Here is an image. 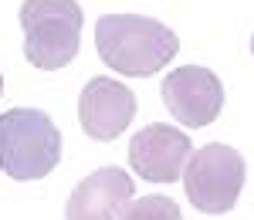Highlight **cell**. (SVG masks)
I'll list each match as a JSON object with an SVG mask.
<instances>
[{"label": "cell", "instance_id": "6da1fadb", "mask_svg": "<svg viewBox=\"0 0 254 220\" xmlns=\"http://www.w3.org/2000/svg\"><path fill=\"white\" fill-rule=\"evenodd\" d=\"M95 51L112 71L146 78L163 71L180 51V38L166 24L139 14H105L95 24Z\"/></svg>", "mask_w": 254, "mask_h": 220}, {"label": "cell", "instance_id": "7a4b0ae2", "mask_svg": "<svg viewBox=\"0 0 254 220\" xmlns=\"http://www.w3.org/2000/svg\"><path fill=\"white\" fill-rule=\"evenodd\" d=\"M61 163V132L41 109L0 115V169L10 180H44Z\"/></svg>", "mask_w": 254, "mask_h": 220}, {"label": "cell", "instance_id": "3957f363", "mask_svg": "<svg viewBox=\"0 0 254 220\" xmlns=\"http://www.w3.org/2000/svg\"><path fill=\"white\" fill-rule=\"evenodd\" d=\"M24 58L41 71L71 64L81 41V7L75 0H24Z\"/></svg>", "mask_w": 254, "mask_h": 220}, {"label": "cell", "instance_id": "277c9868", "mask_svg": "<svg viewBox=\"0 0 254 220\" xmlns=\"http://www.w3.org/2000/svg\"><path fill=\"white\" fill-rule=\"evenodd\" d=\"M244 176H248L244 156L224 142H210L190 153L183 166V190L200 214H227L234 210L244 190Z\"/></svg>", "mask_w": 254, "mask_h": 220}, {"label": "cell", "instance_id": "5b68a950", "mask_svg": "<svg viewBox=\"0 0 254 220\" xmlns=\"http://www.w3.org/2000/svg\"><path fill=\"white\" fill-rule=\"evenodd\" d=\"M163 102L170 109L180 125H190V129H203L220 115L224 109V85L210 68H176L166 75L163 81Z\"/></svg>", "mask_w": 254, "mask_h": 220}, {"label": "cell", "instance_id": "8992f818", "mask_svg": "<svg viewBox=\"0 0 254 220\" xmlns=\"http://www.w3.org/2000/svg\"><path fill=\"white\" fill-rule=\"evenodd\" d=\"M132 115H136V95L129 85L105 75L85 81L78 99V122L85 136H92L95 142H112L129 129Z\"/></svg>", "mask_w": 254, "mask_h": 220}, {"label": "cell", "instance_id": "52a82bcc", "mask_svg": "<svg viewBox=\"0 0 254 220\" xmlns=\"http://www.w3.org/2000/svg\"><path fill=\"white\" fill-rule=\"evenodd\" d=\"M190 160V136L166 122H153L139 129L129 142V163L139 180L173 183L183 176V166Z\"/></svg>", "mask_w": 254, "mask_h": 220}, {"label": "cell", "instance_id": "ba28073f", "mask_svg": "<svg viewBox=\"0 0 254 220\" xmlns=\"http://www.w3.org/2000/svg\"><path fill=\"white\" fill-rule=\"evenodd\" d=\"M132 200V176L119 166L95 169L71 190L64 217L68 220H119L126 203Z\"/></svg>", "mask_w": 254, "mask_h": 220}, {"label": "cell", "instance_id": "9c48e42d", "mask_svg": "<svg viewBox=\"0 0 254 220\" xmlns=\"http://www.w3.org/2000/svg\"><path fill=\"white\" fill-rule=\"evenodd\" d=\"M119 220H183V214H180L176 200L153 193V197L129 200V203H126V210L119 214Z\"/></svg>", "mask_w": 254, "mask_h": 220}, {"label": "cell", "instance_id": "30bf717a", "mask_svg": "<svg viewBox=\"0 0 254 220\" xmlns=\"http://www.w3.org/2000/svg\"><path fill=\"white\" fill-rule=\"evenodd\" d=\"M0 92H3V75H0Z\"/></svg>", "mask_w": 254, "mask_h": 220}, {"label": "cell", "instance_id": "8fae6325", "mask_svg": "<svg viewBox=\"0 0 254 220\" xmlns=\"http://www.w3.org/2000/svg\"><path fill=\"white\" fill-rule=\"evenodd\" d=\"M251 51H254V38H251Z\"/></svg>", "mask_w": 254, "mask_h": 220}]
</instances>
